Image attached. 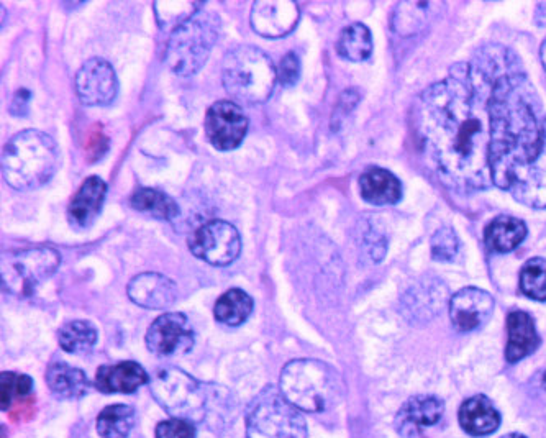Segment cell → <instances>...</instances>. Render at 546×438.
<instances>
[{"label":"cell","mask_w":546,"mask_h":438,"mask_svg":"<svg viewBox=\"0 0 546 438\" xmlns=\"http://www.w3.org/2000/svg\"><path fill=\"white\" fill-rule=\"evenodd\" d=\"M146 348L160 358L186 355L196 342L191 322L181 312L160 315L150 325L145 337Z\"/></svg>","instance_id":"12"},{"label":"cell","mask_w":546,"mask_h":438,"mask_svg":"<svg viewBox=\"0 0 546 438\" xmlns=\"http://www.w3.org/2000/svg\"><path fill=\"white\" fill-rule=\"evenodd\" d=\"M46 383L58 399H81L91 388L84 371L63 361H56L48 368Z\"/></svg>","instance_id":"24"},{"label":"cell","mask_w":546,"mask_h":438,"mask_svg":"<svg viewBox=\"0 0 546 438\" xmlns=\"http://www.w3.org/2000/svg\"><path fill=\"white\" fill-rule=\"evenodd\" d=\"M127 294L137 306L163 311L178 299V286L160 273H142L128 283Z\"/></svg>","instance_id":"17"},{"label":"cell","mask_w":546,"mask_h":438,"mask_svg":"<svg viewBox=\"0 0 546 438\" xmlns=\"http://www.w3.org/2000/svg\"><path fill=\"white\" fill-rule=\"evenodd\" d=\"M58 338L64 352L86 355L96 347L97 329L87 320H73L61 327Z\"/></svg>","instance_id":"31"},{"label":"cell","mask_w":546,"mask_h":438,"mask_svg":"<svg viewBox=\"0 0 546 438\" xmlns=\"http://www.w3.org/2000/svg\"><path fill=\"white\" fill-rule=\"evenodd\" d=\"M248 132V119L240 105L232 101H219L210 105L205 115V133L214 148L220 151L235 150L242 145Z\"/></svg>","instance_id":"13"},{"label":"cell","mask_w":546,"mask_h":438,"mask_svg":"<svg viewBox=\"0 0 546 438\" xmlns=\"http://www.w3.org/2000/svg\"><path fill=\"white\" fill-rule=\"evenodd\" d=\"M489 119L492 184L524 206L546 209V112L509 48L497 68Z\"/></svg>","instance_id":"2"},{"label":"cell","mask_w":546,"mask_h":438,"mask_svg":"<svg viewBox=\"0 0 546 438\" xmlns=\"http://www.w3.org/2000/svg\"><path fill=\"white\" fill-rule=\"evenodd\" d=\"M253 312V299L243 289L223 292L214 307L215 320L227 327H240Z\"/></svg>","instance_id":"26"},{"label":"cell","mask_w":546,"mask_h":438,"mask_svg":"<svg viewBox=\"0 0 546 438\" xmlns=\"http://www.w3.org/2000/svg\"><path fill=\"white\" fill-rule=\"evenodd\" d=\"M299 19V5L291 0H258L251 9V27L264 38L286 37Z\"/></svg>","instance_id":"16"},{"label":"cell","mask_w":546,"mask_h":438,"mask_svg":"<svg viewBox=\"0 0 546 438\" xmlns=\"http://www.w3.org/2000/svg\"><path fill=\"white\" fill-rule=\"evenodd\" d=\"M225 91L246 105L268 101L278 81L273 60L256 46L243 45L228 51L222 64Z\"/></svg>","instance_id":"5"},{"label":"cell","mask_w":546,"mask_h":438,"mask_svg":"<svg viewBox=\"0 0 546 438\" xmlns=\"http://www.w3.org/2000/svg\"><path fill=\"white\" fill-rule=\"evenodd\" d=\"M301 76V60L294 51H289L279 64L278 79L284 87H291L299 81Z\"/></svg>","instance_id":"37"},{"label":"cell","mask_w":546,"mask_h":438,"mask_svg":"<svg viewBox=\"0 0 546 438\" xmlns=\"http://www.w3.org/2000/svg\"><path fill=\"white\" fill-rule=\"evenodd\" d=\"M520 289L533 301L546 302V260L532 258L520 273Z\"/></svg>","instance_id":"33"},{"label":"cell","mask_w":546,"mask_h":438,"mask_svg":"<svg viewBox=\"0 0 546 438\" xmlns=\"http://www.w3.org/2000/svg\"><path fill=\"white\" fill-rule=\"evenodd\" d=\"M32 389L33 381L30 376L4 371L0 375V409L2 412L10 411L15 401L30 396Z\"/></svg>","instance_id":"34"},{"label":"cell","mask_w":546,"mask_h":438,"mask_svg":"<svg viewBox=\"0 0 546 438\" xmlns=\"http://www.w3.org/2000/svg\"><path fill=\"white\" fill-rule=\"evenodd\" d=\"M451 324L458 332L468 334L483 329L494 312V299L479 288H463L450 299Z\"/></svg>","instance_id":"15"},{"label":"cell","mask_w":546,"mask_h":438,"mask_svg":"<svg viewBox=\"0 0 546 438\" xmlns=\"http://www.w3.org/2000/svg\"><path fill=\"white\" fill-rule=\"evenodd\" d=\"M504 50L484 46L420 97L417 127L425 156L445 186L461 194L492 186L489 99Z\"/></svg>","instance_id":"1"},{"label":"cell","mask_w":546,"mask_h":438,"mask_svg":"<svg viewBox=\"0 0 546 438\" xmlns=\"http://www.w3.org/2000/svg\"><path fill=\"white\" fill-rule=\"evenodd\" d=\"M445 404L435 396H415L405 402L396 417V429L402 437H419L420 430L442 419Z\"/></svg>","instance_id":"18"},{"label":"cell","mask_w":546,"mask_h":438,"mask_svg":"<svg viewBox=\"0 0 546 438\" xmlns=\"http://www.w3.org/2000/svg\"><path fill=\"white\" fill-rule=\"evenodd\" d=\"M458 419L466 434L473 437L494 434L501 425L499 412L486 396L469 397L468 401L463 402Z\"/></svg>","instance_id":"22"},{"label":"cell","mask_w":546,"mask_h":438,"mask_svg":"<svg viewBox=\"0 0 546 438\" xmlns=\"http://www.w3.org/2000/svg\"><path fill=\"white\" fill-rule=\"evenodd\" d=\"M543 386H545V389H546V375L543 376Z\"/></svg>","instance_id":"41"},{"label":"cell","mask_w":546,"mask_h":438,"mask_svg":"<svg viewBox=\"0 0 546 438\" xmlns=\"http://www.w3.org/2000/svg\"><path fill=\"white\" fill-rule=\"evenodd\" d=\"M542 63H543V68L546 69V40H545V43H543L542 45Z\"/></svg>","instance_id":"39"},{"label":"cell","mask_w":546,"mask_h":438,"mask_svg":"<svg viewBox=\"0 0 546 438\" xmlns=\"http://www.w3.org/2000/svg\"><path fill=\"white\" fill-rule=\"evenodd\" d=\"M151 394L174 419L217 429L227 424L232 397L215 384L202 383L179 368H163L150 379Z\"/></svg>","instance_id":"3"},{"label":"cell","mask_w":546,"mask_h":438,"mask_svg":"<svg viewBox=\"0 0 546 438\" xmlns=\"http://www.w3.org/2000/svg\"><path fill=\"white\" fill-rule=\"evenodd\" d=\"M507 342L506 358L509 363H517L524 360L525 356L532 355L540 345L535 322L527 312H510L507 317Z\"/></svg>","instance_id":"21"},{"label":"cell","mask_w":546,"mask_h":438,"mask_svg":"<svg viewBox=\"0 0 546 438\" xmlns=\"http://www.w3.org/2000/svg\"><path fill=\"white\" fill-rule=\"evenodd\" d=\"M156 438H196V425L186 420H163L156 427Z\"/></svg>","instance_id":"36"},{"label":"cell","mask_w":546,"mask_h":438,"mask_svg":"<svg viewBox=\"0 0 546 438\" xmlns=\"http://www.w3.org/2000/svg\"><path fill=\"white\" fill-rule=\"evenodd\" d=\"M460 251V238L451 227H442L433 233L432 256L442 263L455 260Z\"/></svg>","instance_id":"35"},{"label":"cell","mask_w":546,"mask_h":438,"mask_svg":"<svg viewBox=\"0 0 546 438\" xmlns=\"http://www.w3.org/2000/svg\"><path fill=\"white\" fill-rule=\"evenodd\" d=\"M130 206L142 214L150 215L153 219L168 220V222L179 215V206L173 197H169L158 189L142 188L133 192V196L130 197Z\"/></svg>","instance_id":"27"},{"label":"cell","mask_w":546,"mask_h":438,"mask_svg":"<svg viewBox=\"0 0 546 438\" xmlns=\"http://www.w3.org/2000/svg\"><path fill=\"white\" fill-rule=\"evenodd\" d=\"M527 237V225L522 220L501 215L487 225L484 232V242L494 253H509L519 247Z\"/></svg>","instance_id":"25"},{"label":"cell","mask_w":546,"mask_h":438,"mask_svg":"<svg viewBox=\"0 0 546 438\" xmlns=\"http://www.w3.org/2000/svg\"><path fill=\"white\" fill-rule=\"evenodd\" d=\"M502 438H527V437H525V435H522V434H507V435H504V437Z\"/></svg>","instance_id":"40"},{"label":"cell","mask_w":546,"mask_h":438,"mask_svg":"<svg viewBox=\"0 0 546 438\" xmlns=\"http://www.w3.org/2000/svg\"><path fill=\"white\" fill-rule=\"evenodd\" d=\"M435 5L430 2H402L397 5L392 15L391 27L401 37H412L422 32L430 20V9Z\"/></svg>","instance_id":"28"},{"label":"cell","mask_w":546,"mask_h":438,"mask_svg":"<svg viewBox=\"0 0 546 438\" xmlns=\"http://www.w3.org/2000/svg\"><path fill=\"white\" fill-rule=\"evenodd\" d=\"M246 438H309V430L301 411L266 386L246 409Z\"/></svg>","instance_id":"8"},{"label":"cell","mask_w":546,"mask_h":438,"mask_svg":"<svg viewBox=\"0 0 546 438\" xmlns=\"http://www.w3.org/2000/svg\"><path fill=\"white\" fill-rule=\"evenodd\" d=\"M281 393L299 411L322 412L340 396V378L324 361L294 360L281 373Z\"/></svg>","instance_id":"6"},{"label":"cell","mask_w":546,"mask_h":438,"mask_svg":"<svg viewBox=\"0 0 546 438\" xmlns=\"http://www.w3.org/2000/svg\"><path fill=\"white\" fill-rule=\"evenodd\" d=\"M189 248L194 256L209 265L228 266L240 256L242 237L225 220H210L192 233Z\"/></svg>","instance_id":"10"},{"label":"cell","mask_w":546,"mask_h":438,"mask_svg":"<svg viewBox=\"0 0 546 438\" xmlns=\"http://www.w3.org/2000/svg\"><path fill=\"white\" fill-rule=\"evenodd\" d=\"M222 20L212 10H199L192 19L174 30L166 46V63L181 78L201 71L219 42Z\"/></svg>","instance_id":"7"},{"label":"cell","mask_w":546,"mask_h":438,"mask_svg":"<svg viewBox=\"0 0 546 438\" xmlns=\"http://www.w3.org/2000/svg\"><path fill=\"white\" fill-rule=\"evenodd\" d=\"M135 425V411L125 404L105 407L97 417V434L101 438H127Z\"/></svg>","instance_id":"30"},{"label":"cell","mask_w":546,"mask_h":438,"mask_svg":"<svg viewBox=\"0 0 546 438\" xmlns=\"http://www.w3.org/2000/svg\"><path fill=\"white\" fill-rule=\"evenodd\" d=\"M361 197L373 206H392L401 201V181L387 169L369 168L360 178Z\"/></svg>","instance_id":"23"},{"label":"cell","mask_w":546,"mask_h":438,"mask_svg":"<svg viewBox=\"0 0 546 438\" xmlns=\"http://www.w3.org/2000/svg\"><path fill=\"white\" fill-rule=\"evenodd\" d=\"M150 383V376L135 361H122L117 365H104L97 370L96 388L105 394H132L143 384Z\"/></svg>","instance_id":"20"},{"label":"cell","mask_w":546,"mask_h":438,"mask_svg":"<svg viewBox=\"0 0 546 438\" xmlns=\"http://www.w3.org/2000/svg\"><path fill=\"white\" fill-rule=\"evenodd\" d=\"M79 101L89 107H104L119 96V79L109 61L92 58L82 64L76 74Z\"/></svg>","instance_id":"14"},{"label":"cell","mask_w":546,"mask_h":438,"mask_svg":"<svg viewBox=\"0 0 546 438\" xmlns=\"http://www.w3.org/2000/svg\"><path fill=\"white\" fill-rule=\"evenodd\" d=\"M363 245L364 251L371 256V260H373L374 263L383 260L384 255H386V238H384L383 235H379V233L376 232V229H369L368 232L364 233Z\"/></svg>","instance_id":"38"},{"label":"cell","mask_w":546,"mask_h":438,"mask_svg":"<svg viewBox=\"0 0 546 438\" xmlns=\"http://www.w3.org/2000/svg\"><path fill=\"white\" fill-rule=\"evenodd\" d=\"M450 291L442 279L432 274L422 276L401 296V312L412 325H425L450 306Z\"/></svg>","instance_id":"11"},{"label":"cell","mask_w":546,"mask_h":438,"mask_svg":"<svg viewBox=\"0 0 546 438\" xmlns=\"http://www.w3.org/2000/svg\"><path fill=\"white\" fill-rule=\"evenodd\" d=\"M60 151L55 140L40 130H23L10 138L2 155V176L10 188L33 191L55 176Z\"/></svg>","instance_id":"4"},{"label":"cell","mask_w":546,"mask_h":438,"mask_svg":"<svg viewBox=\"0 0 546 438\" xmlns=\"http://www.w3.org/2000/svg\"><path fill=\"white\" fill-rule=\"evenodd\" d=\"M107 194V184L99 176H91L81 184V188L69 202L68 219L73 227L89 229L101 214Z\"/></svg>","instance_id":"19"},{"label":"cell","mask_w":546,"mask_h":438,"mask_svg":"<svg viewBox=\"0 0 546 438\" xmlns=\"http://www.w3.org/2000/svg\"><path fill=\"white\" fill-rule=\"evenodd\" d=\"M61 255L48 247L10 253L2 260V288L17 297L32 296L60 268Z\"/></svg>","instance_id":"9"},{"label":"cell","mask_w":546,"mask_h":438,"mask_svg":"<svg viewBox=\"0 0 546 438\" xmlns=\"http://www.w3.org/2000/svg\"><path fill=\"white\" fill-rule=\"evenodd\" d=\"M204 9L202 2H156V20L163 30L181 27L182 23L192 19L199 10Z\"/></svg>","instance_id":"32"},{"label":"cell","mask_w":546,"mask_h":438,"mask_svg":"<svg viewBox=\"0 0 546 438\" xmlns=\"http://www.w3.org/2000/svg\"><path fill=\"white\" fill-rule=\"evenodd\" d=\"M338 55L345 60L360 63L373 53V37L363 23H351L340 33L337 42Z\"/></svg>","instance_id":"29"}]
</instances>
